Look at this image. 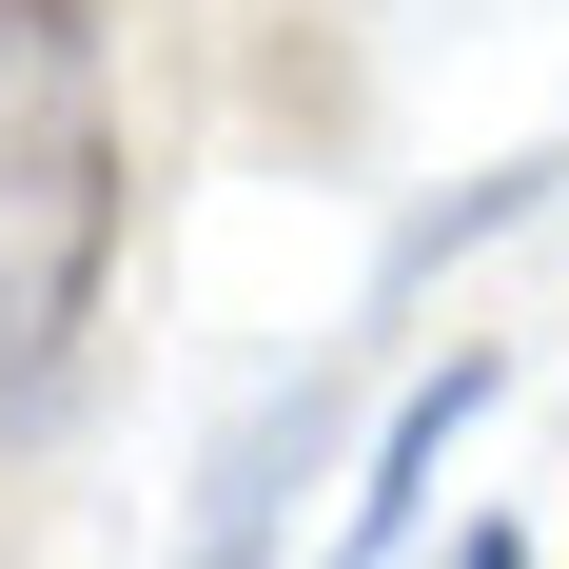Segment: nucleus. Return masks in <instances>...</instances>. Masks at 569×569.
Masks as SVG:
<instances>
[{"label": "nucleus", "instance_id": "obj_1", "mask_svg": "<svg viewBox=\"0 0 569 569\" xmlns=\"http://www.w3.org/2000/svg\"><path fill=\"white\" fill-rule=\"evenodd\" d=\"M118 276V118L79 79V20H0V412L40 393Z\"/></svg>", "mask_w": 569, "mask_h": 569}, {"label": "nucleus", "instance_id": "obj_4", "mask_svg": "<svg viewBox=\"0 0 569 569\" xmlns=\"http://www.w3.org/2000/svg\"><path fill=\"white\" fill-rule=\"evenodd\" d=\"M452 569H530V530H471V550H452Z\"/></svg>", "mask_w": 569, "mask_h": 569}, {"label": "nucleus", "instance_id": "obj_3", "mask_svg": "<svg viewBox=\"0 0 569 569\" xmlns=\"http://www.w3.org/2000/svg\"><path fill=\"white\" fill-rule=\"evenodd\" d=\"M491 393H511V353H452V373H412V393H393V432H373V471H353V511H335V550H315V569H373V550H393V530L432 511V471H452V432H471Z\"/></svg>", "mask_w": 569, "mask_h": 569}, {"label": "nucleus", "instance_id": "obj_2", "mask_svg": "<svg viewBox=\"0 0 569 569\" xmlns=\"http://www.w3.org/2000/svg\"><path fill=\"white\" fill-rule=\"evenodd\" d=\"M335 471V373H276V393L236 412L217 452H197V511H177V569H276L295 491Z\"/></svg>", "mask_w": 569, "mask_h": 569}]
</instances>
